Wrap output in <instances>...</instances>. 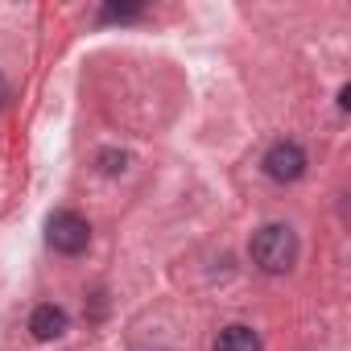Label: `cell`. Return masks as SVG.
Masks as SVG:
<instances>
[{"label":"cell","mask_w":351,"mask_h":351,"mask_svg":"<svg viewBox=\"0 0 351 351\" xmlns=\"http://www.w3.org/2000/svg\"><path fill=\"white\" fill-rule=\"evenodd\" d=\"M248 252H252L256 269H265V273H289L293 261H298V236H293L285 223H265V228L252 236Z\"/></svg>","instance_id":"6da1fadb"},{"label":"cell","mask_w":351,"mask_h":351,"mask_svg":"<svg viewBox=\"0 0 351 351\" xmlns=\"http://www.w3.org/2000/svg\"><path fill=\"white\" fill-rule=\"evenodd\" d=\"M46 240H50L54 252L75 256V252H83V248L91 244V223H87L83 215H75V211H58V215H50V223H46Z\"/></svg>","instance_id":"7a4b0ae2"},{"label":"cell","mask_w":351,"mask_h":351,"mask_svg":"<svg viewBox=\"0 0 351 351\" xmlns=\"http://www.w3.org/2000/svg\"><path fill=\"white\" fill-rule=\"evenodd\" d=\"M265 173L273 182H298L306 173V153L298 141H277L269 153H265Z\"/></svg>","instance_id":"3957f363"},{"label":"cell","mask_w":351,"mask_h":351,"mask_svg":"<svg viewBox=\"0 0 351 351\" xmlns=\"http://www.w3.org/2000/svg\"><path fill=\"white\" fill-rule=\"evenodd\" d=\"M29 330H34V339H42V343L58 339V335L66 330V310H58V306H38L34 318H29Z\"/></svg>","instance_id":"277c9868"},{"label":"cell","mask_w":351,"mask_h":351,"mask_svg":"<svg viewBox=\"0 0 351 351\" xmlns=\"http://www.w3.org/2000/svg\"><path fill=\"white\" fill-rule=\"evenodd\" d=\"M215 351H261V335L252 326H228V330H219Z\"/></svg>","instance_id":"5b68a950"},{"label":"cell","mask_w":351,"mask_h":351,"mask_svg":"<svg viewBox=\"0 0 351 351\" xmlns=\"http://www.w3.org/2000/svg\"><path fill=\"white\" fill-rule=\"evenodd\" d=\"M141 17V5H108L104 9V21H132Z\"/></svg>","instance_id":"8992f818"},{"label":"cell","mask_w":351,"mask_h":351,"mask_svg":"<svg viewBox=\"0 0 351 351\" xmlns=\"http://www.w3.org/2000/svg\"><path fill=\"white\" fill-rule=\"evenodd\" d=\"M124 153H99V165H104V173H120L124 169Z\"/></svg>","instance_id":"52a82bcc"},{"label":"cell","mask_w":351,"mask_h":351,"mask_svg":"<svg viewBox=\"0 0 351 351\" xmlns=\"http://www.w3.org/2000/svg\"><path fill=\"white\" fill-rule=\"evenodd\" d=\"M5 99H9V83H5V75H0V108H5Z\"/></svg>","instance_id":"ba28073f"}]
</instances>
